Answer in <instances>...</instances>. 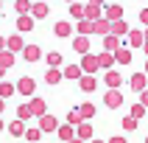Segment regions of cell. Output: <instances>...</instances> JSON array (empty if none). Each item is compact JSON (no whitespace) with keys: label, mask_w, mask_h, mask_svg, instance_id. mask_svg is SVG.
Instances as JSON below:
<instances>
[{"label":"cell","mask_w":148,"mask_h":143,"mask_svg":"<svg viewBox=\"0 0 148 143\" xmlns=\"http://www.w3.org/2000/svg\"><path fill=\"white\" fill-rule=\"evenodd\" d=\"M103 20H106V23L123 20V6H120V3H109V6H103Z\"/></svg>","instance_id":"cell-1"},{"label":"cell","mask_w":148,"mask_h":143,"mask_svg":"<svg viewBox=\"0 0 148 143\" xmlns=\"http://www.w3.org/2000/svg\"><path fill=\"white\" fill-rule=\"evenodd\" d=\"M101 17H103V6H101V3H87V6H84V20H87V23H95Z\"/></svg>","instance_id":"cell-2"},{"label":"cell","mask_w":148,"mask_h":143,"mask_svg":"<svg viewBox=\"0 0 148 143\" xmlns=\"http://www.w3.org/2000/svg\"><path fill=\"white\" fill-rule=\"evenodd\" d=\"M129 87H132L134 93H143V90H148V76H145V73H134L132 79H129Z\"/></svg>","instance_id":"cell-3"},{"label":"cell","mask_w":148,"mask_h":143,"mask_svg":"<svg viewBox=\"0 0 148 143\" xmlns=\"http://www.w3.org/2000/svg\"><path fill=\"white\" fill-rule=\"evenodd\" d=\"M103 82H106L109 90H120V84H123V76L117 73V70H106V73H103Z\"/></svg>","instance_id":"cell-4"},{"label":"cell","mask_w":148,"mask_h":143,"mask_svg":"<svg viewBox=\"0 0 148 143\" xmlns=\"http://www.w3.org/2000/svg\"><path fill=\"white\" fill-rule=\"evenodd\" d=\"M103 104H106L109 109H117L120 104H123V95H120V90H106V95H103Z\"/></svg>","instance_id":"cell-5"},{"label":"cell","mask_w":148,"mask_h":143,"mask_svg":"<svg viewBox=\"0 0 148 143\" xmlns=\"http://www.w3.org/2000/svg\"><path fill=\"white\" fill-rule=\"evenodd\" d=\"M145 45V37H143L140 28H129V45L126 48H143Z\"/></svg>","instance_id":"cell-6"},{"label":"cell","mask_w":148,"mask_h":143,"mask_svg":"<svg viewBox=\"0 0 148 143\" xmlns=\"http://www.w3.org/2000/svg\"><path fill=\"white\" fill-rule=\"evenodd\" d=\"M81 70H87V76H92L95 70H98V56H95V53L81 56Z\"/></svg>","instance_id":"cell-7"},{"label":"cell","mask_w":148,"mask_h":143,"mask_svg":"<svg viewBox=\"0 0 148 143\" xmlns=\"http://www.w3.org/2000/svg\"><path fill=\"white\" fill-rule=\"evenodd\" d=\"M112 56H115V62H117V65H129V62H132V48L120 45V48H117Z\"/></svg>","instance_id":"cell-8"},{"label":"cell","mask_w":148,"mask_h":143,"mask_svg":"<svg viewBox=\"0 0 148 143\" xmlns=\"http://www.w3.org/2000/svg\"><path fill=\"white\" fill-rule=\"evenodd\" d=\"M92 34H101V37H109V34H112V23H106L103 17H101V20H95V23H92Z\"/></svg>","instance_id":"cell-9"},{"label":"cell","mask_w":148,"mask_h":143,"mask_svg":"<svg viewBox=\"0 0 148 143\" xmlns=\"http://www.w3.org/2000/svg\"><path fill=\"white\" fill-rule=\"evenodd\" d=\"M39 129H42V132H56V129H59V121L53 115H42L39 118Z\"/></svg>","instance_id":"cell-10"},{"label":"cell","mask_w":148,"mask_h":143,"mask_svg":"<svg viewBox=\"0 0 148 143\" xmlns=\"http://www.w3.org/2000/svg\"><path fill=\"white\" fill-rule=\"evenodd\" d=\"M120 45H123V42L117 39V37H112V34H109V37H103V53H115Z\"/></svg>","instance_id":"cell-11"},{"label":"cell","mask_w":148,"mask_h":143,"mask_svg":"<svg viewBox=\"0 0 148 143\" xmlns=\"http://www.w3.org/2000/svg\"><path fill=\"white\" fill-rule=\"evenodd\" d=\"M112 65H115V56L112 53H98V70H112Z\"/></svg>","instance_id":"cell-12"},{"label":"cell","mask_w":148,"mask_h":143,"mask_svg":"<svg viewBox=\"0 0 148 143\" xmlns=\"http://www.w3.org/2000/svg\"><path fill=\"white\" fill-rule=\"evenodd\" d=\"M78 140H81V143L92 140V124H90V121H84V124H78Z\"/></svg>","instance_id":"cell-13"},{"label":"cell","mask_w":148,"mask_h":143,"mask_svg":"<svg viewBox=\"0 0 148 143\" xmlns=\"http://www.w3.org/2000/svg\"><path fill=\"white\" fill-rule=\"evenodd\" d=\"M73 48L87 56V53H90V37H75V39H73Z\"/></svg>","instance_id":"cell-14"},{"label":"cell","mask_w":148,"mask_h":143,"mask_svg":"<svg viewBox=\"0 0 148 143\" xmlns=\"http://www.w3.org/2000/svg\"><path fill=\"white\" fill-rule=\"evenodd\" d=\"M78 87H81L84 93H92L95 87H98V79H92V76H81V79H78Z\"/></svg>","instance_id":"cell-15"},{"label":"cell","mask_w":148,"mask_h":143,"mask_svg":"<svg viewBox=\"0 0 148 143\" xmlns=\"http://www.w3.org/2000/svg\"><path fill=\"white\" fill-rule=\"evenodd\" d=\"M129 118H134V121L140 124L143 118H145V107H143V104H137V101H134V104H132V109H129Z\"/></svg>","instance_id":"cell-16"},{"label":"cell","mask_w":148,"mask_h":143,"mask_svg":"<svg viewBox=\"0 0 148 143\" xmlns=\"http://www.w3.org/2000/svg\"><path fill=\"white\" fill-rule=\"evenodd\" d=\"M78 115H81V121H90V118L95 115V104H90V101L81 104V107H78Z\"/></svg>","instance_id":"cell-17"},{"label":"cell","mask_w":148,"mask_h":143,"mask_svg":"<svg viewBox=\"0 0 148 143\" xmlns=\"http://www.w3.org/2000/svg\"><path fill=\"white\" fill-rule=\"evenodd\" d=\"M120 34H129V23H126V20L112 23V37H117V39H120Z\"/></svg>","instance_id":"cell-18"},{"label":"cell","mask_w":148,"mask_h":143,"mask_svg":"<svg viewBox=\"0 0 148 143\" xmlns=\"http://www.w3.org/2000/svg\"><path fill=\"white\" fill-rule=\"evenodd\" d=\"M53 31H56V37H70V34H73V25L62 20V23H56V28H53Z\"/></svg>","instance_id":"cell-19"},{"label":"cell","mask_w":148,"mask_h":143,"mask_svg":"<svg viewBox=\"0 0 148 143\" xmlns=\"http://www.w3.org/2000/svg\"><path fill=\"white\" fill-rule=\"evenodd\" d=\"M23 53H25V59H28V62H36V59L42 56V53H39V48H36V45H28V48H25Z\"/></svg>","instance_id":"cell-20"},{"label":"cell","mask_w":148,"mask_h":143,"mask_svg":"<svg viewBox=\"0 0 148 143\" xmlns=\"http://www.w3.org/2000/svg\"><path fill=\"white\" fill-rule=\"evenodd\" d=\"M75 31H78V37H90V34H92V23H87V20H81V23L75 25Z\"/></svg>","instance_id":"cell-21"},{"label":"cell","mask_w":148,"mask_h":143,"mask_svg":"<svg viewBox=\"0 0 148 143\" xmlns=\"http://www.w3.org/2000/svg\"><path fill=\"white\" fill-rule=\"evenodd\" d=\"M56 132H59V137H62L64 143H70V140H73V126H59Z\"/></svg>","instance_id":"cell-22"},{"label":"cell","mask_w":148,"mask_h":143,"mask_svg":"<svg viewBox=\"0 0 148 143\" xmlns=\"http://www.w3.org/2000/svg\"><path fill=\"white\" fill-rule=\"evenodd\" d=\"M64 79H81V67H78V65H67Z\"/></svg>","instance_id":"cell-23"},{"label":"cell","mask_w":148,"mask_h":143,"mask_svg":"<svg viewBox=\"0 0 148 143\" xmlns=\"http://www.w3.org/2000/svg\"><path fill=\"white\" fill-rule=\"evenodd\" d=\"M31 11H34V17H48V3H36V6H31Z\"/></svg>","instance_id":"cell-24"},{"label":"cell","mask_w":148,"mask_h":143,"mask_svg":"<svg viewBox=\"0 0 148 143\" xmlns=\"http://www.w3.org/2000/svg\"><path fill=\"white\" fill-rule=\"evenodd\" d=\"M17 28H20V31H31L34 20H31V17H20V20H17Z\"/></svg>","instance_id":"cell-25"},{"label":"cell","mask_w":148,"mask_h":143,"mask_svg":"<svg viewBox=\"0 0 148 143\" xmlns=\"http://www.w3.org/2000/svg\"><path fill=\"white\" fill-rule=\"evenodd\" d=\"M120 126H123L126 132H134V129H137V126H140V124H137V121H134V118H129V115H126L123 121H120Z\"/></svg>","instance_id":"cell-26"},{"label":"cell","mask_w":148,"mask_h":143,"mask_svg":"<svg viewBox=\"0 0 148 143\" xmlns=\"http://www.w3.org/2000/svg\"><path fill=\"white\" fill-rule=\"evenodd\" d=\"M45 82H48V84H59V82H62V73H59V70H48Z\"/></svg>","instance_id":"cell-27"},{"label":"cell","mask_w":148,"mask_h":143,"mask_svg":"<svg viewBox=\"0 0 148 143\" xmlns=\"http://www.w3.org/2000/svg\"><path fill=\"white\" fill-rule=\"evenodd\" d=\"M17 87H20V93H25V95H28V93H34V82H31V79H23Z\"/></svg>","instance_id":"cell-28"},{"label":"cell","mask_w":148,"mask_h":143,"mask_svg":"<svg viewBox=\"0 0 148 143\" xmlns=\"http://www.w3.org/2000/svg\"><path fill=\"white\" fill-rule=\"evenodd\" d=\"M31 112H36V115H45V101H39V98H36V101H34V104H31Z\"/></svg>","instance_id":"cell-29"},{"label":"cell","mask_w":148,"mask_h":143,"mask_svg":"<svg viewBox=\"0 0 148 143\" xmlns=\"http://www.w3.org/2000/svg\"><path fill=\"white\" fill-rule=\"evenodd\" d=\"M59 62H62V53H59V50H50V53H48V65H50V67H56Z\"/></svg>","instance_id":"cell-30"},{"label":"cell","mask_w":148,"mask_h":143,"mask_svg":"<svg viewBox=\"0 0 148 143\" xmlns=\"http://www.w3.org/2000/svg\"><path fill=\"white\" fill-rule=\"evenodd\" d=\"M67 121H70L67 126H78V124H84V121H81V115H78V109H73V112L67 115Z\"/></svg>","instance_id":"cell-31"},{"label":"cell","mask_w":148,"mask_h":143,"mask_svg":"<svg viewBox=\"0 0 148 143\" xmlns=\"http://www.w3.org/2000/svg\"><path fill=\"white\" fill-rule=\"evenodd\" d=\"M70 14L81 20V17H84V6H81V3H70Z\"/></svg>","instance_id":"cell-32"},{"label":"cell","mask_w":148,"mask_h":143,"mask_svg":"<svg viewBox=\"0 0 148 143\" xmlns=\"http://www.w3.org/2000/svg\"><path fill=\"white\" fill-rule=\"evenodd\" d=\"M11 62H14V56H11L8 50H6V53H0V67H8Z\"/></svg>","instance_id":"cell-33"},{"label":"cell","mask_w":148,"mask_h":143,"mask_svg":"<svg viewBox=\"0 0 148 143\" xmlns=\"http://www.w3.org/2000/svg\"><path fill=\"white\" fill-rule=\"evenodd\" d=\"M17 112H20V118H28V115H31V107H28V104H23Z\"/></svg>","instance_id":"cell-34"},{"label":"cell","mask_w":148,"mask_h":143,"mask_svg":"<svg viewBox=\"0 0 148 143\" xmlns=\"http://www.w3.org/2000/svg\"><path fill=\"white\" fill-rule=\"evenodd\" d=\"M23 129H25V126H23V121H17V124H11V132H14V135H23Z\"/></svg>","instance_id":"cell-35"},{"label":"cell","mask_w":148,"mask_h":143,"mask_svg":"<svg viewBox=\"0 0 148 143\" xmlns=\"http://www.w3.org/2000/svg\"><path fill=\"white\" fill-rule=\"evenodd\" d=\"M137 104H143V107L148 109V90H143V93H140V101H137Z\"/></svg>","instance_id":"cell-36"},{"label":"cell","mask_w":148,"mask_h":143,"mask_svg":"<svg viewBox=\"0 0 148 143\" xmlns=\"http://www.w3.org/2000/svg\"><path fill=\"white\" fill-rule=\"evenodd\" d=\"M17 11H20V17H25V11H28V3H23V0H20V3H17Z\"/></svg>","instance_id":"cell-37"},{"label":"cell","mask_w":148,"mask_h":143,"mask_svg":"<svg viewBox=\"0 0 148 143\" xmlns=\"http://www.w3.org/2000/svg\"><path fill=\"white\" fill-rule=\"evenodd\" d=\"M106 143H129V140H126L123 135H115V137H109V140H106Z\"/></svg>","instance_id":"cell-38"},{"label":"cell","mask_w":148,"mask_h":143,"mask_svg":"<svg viewBox=\"0 0 148 143\" xmlns=\"http://www.w3.org/2000/svg\"><path fill=\"white\" fill-rule=\"evenodd\" d=\"M140 20H143V25H148V8H143V11H140Z\"/></svg>","instance_id":"cell-39"},{"label":"cell","mask_w":148,"mask_h":143,"mask_svg":"<svg viewBox=\"0 0 148 143\" xmlns=\"http://www.w3.org/2000/svg\"><path fill=\"white\" fill-rule=\"evenodd\" d=\"M90 143H106V140H98V137H92V140Z\"/></svg>","instance_id":"cell-40"},{"label":"cell","mask_w":148,"mask_h":143,"mask_svg":"<svg viewBox=\"0 0 148 143\" xmlns=\"http://www.w3.org/2000/svg\"><path fill=\"white\" fill-rule=\"evenodd\" d=\"M143 50H145V56H148V42H145V45H143Z\"/></svg>","instance_id":"cell-41"},{"label":"cell","mask_w":148,"mask_h":143,"mask_svg":"<svg viewBox=\"0 0 148 143\" xmlns=\"http://www.w3.org/2000/svg\"><path fill=\"white\" fill-rule=\"evenodd\" d=\"M143 37H145V42H148V28H145V31H143Z\"/></svg>","instance_id":"cell-42"},{"label":"cell","mask_w":148,"mask_h":143,"mask_svg":"<svg viewBox=\"0 0 148 143\" xmlns=\"http://www.w3.org/2000/svg\"><path fill=\"white\" fill-rule=\"evenodd\" d=\"M70 143H81V140H78V137H73V140H70Z\"/></svg>","instance_id":"cell-43"},{"label":"cell","mask_w":148,"mask_h":143,"mask_svg":"<svg viewBox=\"0 0 148 143\" xmlns=\"http://www.w3.org/2000/svg\"><path fill=\"white\" fill-rule=\"evenodd\" d=\"M143 73H145V76H148V62H145V70H143Z\"/></svg>","instance_id":"cell-44"},{"label":"cell","mask_w":148,"mask_h":143,"mask_svg":"<svg viewBox=\"0 0 148 143\" xmlns=\"http://www.w3.org/2000/svg\"><path fill=\"white\" fill-rule=\"evenodd\" d=\"M143 143H148V135H145V140H143Z\"/></svg>","instance_id":"cell-45"},{"label":"cell","mask_w":148,"mask_h":143,"mask_svg":"<svg viewBox=\"0 0 148 143\" xmlns=\"http://www.w3.org/2000/svg\"><path fill=\"white\" fill-rule=\"evenodd\" d=\"M0 48H3V39H0Z\"/></svg>","instance_id":"cell-46"},{"label":"cell","mask_w":148,"mask_h":143,"mask_svg":"<svg viewBox=\"0 0 148 143\" xmlns=\"http://www.w3.org/2000/svg\"><path fill=\"white\" fill-rule=\"evenodd\" d=\"M0 76H3V67H0Z\"/></svg>","instance_id":"cell-47"},{"label":"cell","mask_w":148,"mask_h":143,"mask_svg":"<svg viewBox=\"0 0 148 143\" xmlns=\"http://www.w3.org/2000/svg\"><path fill=\"white\" fill-rule=\"evenodd\" d=\"M0 109H3V101H0Z\"/></svg>","instance_id":"cell-48"},{"label":"cell","mask_w":148,"mask_h":143,"mask_svg":"<svg viewBox=\"0 0 148 143\" xmlns=\"http://www.w3.org/2000/svg\"><path fill=\"white\" fill-rule=\"evenodd\" d=\"M0 129H3V124H0Z\"/></svg>","instance_id":"cell-49"}]
</instances>
